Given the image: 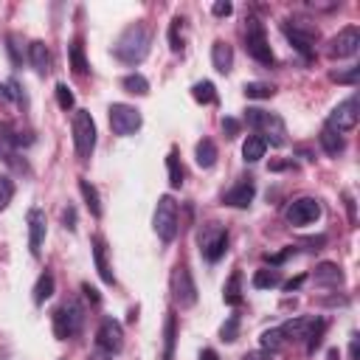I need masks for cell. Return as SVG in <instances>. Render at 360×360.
I'll return each instance as SVG.
<instances>
[{
  "label": "cell",
  "mask_w": 360,
  "mask_h": 360,
  "mask_svg": "<svg viewBox=\"0 0 360 360\" xmlns=\"http://www.w3.org/2000/svg\"><path fill=\"white\" fill-rule=\"evenodd\" d=\"M150 45H152V34L144 23H132L121 31V37L113 45V54L118 62L124 65H141L150 54Z\"/></svg>",
  "instance_id": "6da1fadb"
},
{
  "label": "cell",
  "mask_w": 360,
  "mask_h": 360,
  "mask_svg": "<svg viewBox=\"0 0 360 360\" xmlns=\"http://www.w3.org/2000/svg\"><path fill=\"white\" fill-rule=\"evenodd\" d=\"M245 121L251 129H256L267 144L273 147H285L287 144V127L285 121L276 116V113H267V110H259V107H248L245 110Z\"/></svg>",
  "instance_id": "7a4b0ae2"
},
{
  "label": "cell",
  "mask_w": 360,
  "mask_h": 360,
  "mask_svg": "<svg viewBox=\"0 0 360 360\" xmlns=\"http://www.w3.org/2000/svg\"><path fill=\"white\" fill-rule=\"evenodd\" d=\"M84 327V307L79 304V298H68L54 309V335L60 341L76 338Z\"/></svg>",
  "instance_id": "3957f363"
},
{
  "label": "cell",
  "mask_w": 360,
  "mask_h": 360,
  "mask_svg": "<svg viewBox=\"0 0 360 360\" xmlns=\"http://www.w3.org/2000/svg\"><path fill=\"white\" fill-rule=\"evenodd\" d=\"M282 34L287 37V42L304 60L315 57V42H318V28H315V26H309L307 20H285L282 23Z\"/></svg>",
  "instance_id": "277c9868"
},
{
  "label": "cell",
  "mask_w": 360,
  "mask_h": 360,
  "mask_svg": "<svg viewBox=\"0 0 360 360\" xmlns=\"http://www.w3.org/2000/svg\"><path fill=\"white\" fill-rule=\"evenodd\" d=\"M245 51H248L259 65H276L273 48L267 45L264 26H262V20H256V17H248V20H245Z\"/></svg>",
  "instance_id": "5b68a950"
},
{
  "label": "cell",
  "mask_w": 360,
  "mask_h": 360,
  "mask_svg": "<svg viewBox=\"0 0 360 360\" xmlns=\"http://www.w3.org/2000/svg\"><path fill=\"white\" fill-rule=\"evenodd\" d=\"M73 147L79 161H90V155L96 150V121L87 110L73 113Z\"/></svg>",
  "instance_id": "8992f818"
},
{
  "label": "cell",
  "mask_w": 360,
  "mask_h": 360,
  "mask_svg": "<svg viewBox=\"0 0 360 360\" xmlns=\"http://www.w3.org/2000/svg\"><path fill=\"white\" fill-rule=\"evenodd\" d=\"M152 228L161 237V242H166V245L177 237V228H180V225H177V203H174L172 195H163L158 200L155 217H152Z\"/></svg>",
  "instance_id": "52a82bcc"
},
{
  "label": "cell",
  "mask_w": 360,
  "mask_h": 360,
  "mask_svg": "<svg viewBox=\"0 0 360 360\" xmlns=\"http://www.w3.org/2000/svg\"><path fill=\"white\" fill-rule=\"evenodd\" d=\"M197 242H200V253L206 256V262H219L225 256V251H228V231L217 222H208L200 228Z\"/></svg>",
  "instance_id": "ba28073f"
},
{
  "label": "cell",
  "mask_w": 360,
  "mask_h": 360,
  "mask_svg": "<svg viewBox=\"0 0 360 360\" xmlns=\"http://www.w3.org/2000/svg\"><path fill=\"white\" fill-rule=\"evenodd\" d=\"M172 298L180 309H189L197 304V285H195L192 270L186 264H177L172 273Z\"/></svg>",
  "instance_id": "9c48e42d"
},
{
  "label": "cell",
  "mask_w": 360,
  "mask_h": 360,
  "mask_svg": "<svg viewBox=\"0 0 360 360\" xmlns=\"http://www.w3.org/2000/svg\"><path fill=\"white\" fill-rule=\"evenodd\" d=\"M107 113H110V129L116 135H121V138H127V135H132V132H138L141 124H144L141 110H135L132 105H124V102L110 105Z\"/></svg>",
  "instance_id": "30bf717a"
},
{
  "label": "cell",
  "mask_w": 360,
  "mask_h": 360,
  "mask_svg": "<svg viewBox=\"0 0 360 360\" xmlns=\"http://www.w3.org/2000/svg\"><path fill=\"white\" fill-rule=\"evenodd\" d=\"M357 118H360V102H357V96H349L346 102H341L330 113V118H327L324 127H330V129H335V132L343 135V132H349V129L357 127Z\"/></svg>",
  "instance_id": "8fae6325"
},
{
  "label": "cell",
  "mask_w": 360,
  "mask_h": 360,
  "mask_svg": "<svg viewBox=\"0 0 360 360\" xmlns=\"http://www.w3.org/2000/svg\"><path fill=\"white\" fill-rule=\"evenodd\" d=\"M357 51H360V28H357V26L341 28V31L330 39V48H327V54H330L332 60H349V57H354Z\"/></svg>",
  "instance_id": "7c38bea8"
},
{
  "label": "cell",
  "mask_w": 360,
  "mask_h": 360,
  "mask_svg": "<svg viewBox=\"0 0 360 360\" xmlns=\"http://www.w3.org/2000/svg\"><path fill=\"white\" fill-rule=\"evenodd\" d=\"M285 217L290 225H296V228H301V225H309L321 217V203L315 197H298L293 200L287 208H285Z\"/></svg>",
  "instance_id": "4fadbf2b"
},
{
  "label": "cell",
  "mask_w": 360,
  "mask_h": 360,
  "mask_svg": "<svg viewBox=\"0 0 360 360\" xmlns=\"http://www.w3.org/2000/svg\"><path fill=\"white\" fill-rule=\"evenodd\" d=\"M96 346L107 354H118L124 349V330L116 318H105L99 324V332H96Z\"/></svg>",
  "instance_id": "5bb4252c"
},
{
  "label": "cell",
  "mask_w": 360,
  "mask_h": 360,
  "mask_svg": "<svg viewBox=\"0 0 360 360\" xmlns=\"http://www.w3.org/2000/svg\"><path fill=\"white\" fill-rule=\"evenodd\" d=\"M26 222H28V248L34 256L42 253V242H45V228H48V222H45V211L42 208H31L26 214Z\"/></svg>",
  "instance_id": "9a60e30c"
},
{
  "label": "cell",
  "mask_w": 360,
  "mask_h": 360,
  "mask_svg": "<svg viewBox=\"0 0 360 360\" xmlns=\"http://www.w3.org/2000/svg\"><path fill=\"white\" fill-rule=\"evenodd\" d=\"M253 197H256V186H253V180L251 177H245V180H240V183L234 186V189H228L222 195V206H231V208H248L251 203H253Z\"/></svg>",
  "instance_id": "2e32d148"
},
{
  "label": "cell",
  "mask_w": 360,
  "mask_h": 360,
  "mask_svg": "<svg viewBox=\"0 0 360 360\" xmlns=\"http://www.w3.org/2000/svg\"><path fill=\"white\" fill-rule=\"evenodd\" d=\"M90 245H93V262H96V270H99V276L105 285H116V276H113V267L107 262V242L105 237H90Z\"/></svg>",
  "instance_id": "e0dca14e"
},
{
  "label": "cell",
  "mask_w": 360,
  "mask_h": 360,
  "mask_svg": "<svg viewBox=\"0 0 360 360\" xmlns=\"http://www.w3.org/2000/svg\"><path fill=\"white\" fill-rule=\"evenodd\" d=\"M28 62H31V68L39 76H45V73L51 71V51H48V45H45L42 39H34L28 45Z\"/></svg>",
  "instance_id": "ac0fdd59"
},
{
  "label": "cell",
  "mask_w": 360,
  "mask_h": 360,
  "mask_svg": "<svg viewBox=\"0 0 360 360\" xmlns=\"http://www.w3.org/2000/svg\"><path fill=\"white\" fill-rule=\"evenodd\" d=\"M211 65H214L217 73H231V68H234V51H231L228 42L217 39L211 45Z\"/></svg>",
  "instance_id": "d6986e66"
},
{
  "label": "cell",
  "mask_w": 360,
  "mask_h": 360,
  "mask_svg": "<svg viewBox=\"0 0 360 360\" xmlns=\"http://www.w3.org/2000/svg\"><path fill=\"white\" fill-rule=\"evenodd\" d=\"M312 279H315V285H321V287H341L343 285V273H341V267L335 262H321L318 267H315Z\"/></svg>",
  "instance_id": "ffe728a7"
},
{
  "label": "cell",
  "mask_w": 360,
  "mask_h": 360,
  "mask_svg": "<svg viewBox=\"0 0 360 360\" xmlns=\"http://www.w3.org/2000/svg\"><path fill=\"white\" fill-rule=\"evenodd\" d=\"M312 324H315V318H290V321H285L279 330H282L285 341H307Z\"/></svg>",
  "instance_id": "44dd1931"
},
{
  "label": "cell",
  "mask_w": 360,
  "mask_h": 360,
  "mask_svg": "<svg viewBox=\"0 0 360 360\" xmlns=\"http://www.w3.org/2000/svg\"><path fill=\"white\" fill-rule=\"evenodd\" d=\"M79 192H82V197H84L87 211L99 219V217H102V197H99V189H96L93 183H90L87 177H79Z\"/></svg>",
  "instance_id": "7402d4cb"
},
{
  "label": "cell",
  "mask_w": 360,
  "mask_h": 360,
  "mask_svg": "<svg viewBox=\"0 0 360 360\" xmlns=\"http://www.w3.org/2000/svg\"><path fill=\"white\" fill-rule=\"evenodd\" d=\"M264 152H267V141L262 138V135H259V132L248 135L245 144H242V158H245L248 163H256V161L264 158Z\"/></svg>",
  "instance_id": "603a6c76"
},
{
  "label": "cell",
  "mask_w": 360,
  "mask_h": 360,
  "mask_svg": "<svg viewBox=\"0 0 360 360\" xmlns=\"http://www.w3.org/2000/svg\"><path fill=\"white\" fill-rule=\"evenodd\" d=\"M195 161H197L200 169H211V166L217 163V144H214L211 138L197 141V147H195Z\"/></svg>",
  "instance_id": "cb8c5ba5"
},
{
  "label": "cell",
  "mask_w": 360,
  "mask_h": 360,
  "mask_svg": "<svg viewBox=\"0 0 360 360\" xmlns=\"http://www.w3.org/2000/svg\"><path fill=\"white\" fill-rule=\"evenodd\" d=\"M174 343H177V318L174 312H169L163 324V360H174Z\"/></svg>",
  "instance_id": "d4e9b609"
},
{
  "label": "cell",
  "mask_w": 360,
  "mask_h": 360,
  "mask_svg": "<svg viewBox=\"0 0 360 360\" xmlns=\"http://www.w3.org/2000/svg\"><path fill=\"white\" fill-rule=\"evenodd\" d=\"M222 301L231 304V307L242 304V273H240V270H234L231 279L225 282V287H222Z\"/></svg>",
  "instance_id": "484cf974"
},
{
  "label": "cell",
  "mask_w": 360,
  "mask_h": 360,
  "mask_svg": "<svg viewBox=\"0 0 360 360\" xmlns=\"http://www.w3.org/2000/svg\"><path fill=\"white\" fill-rule=\"evenodd\" d=\"M54 287H57V282H54L51 270L39 273V279H37V285H34V304H45V301H48V298L54 296Z\"/></svg>",
  "instance_id": "4316f807"
},
{
  "label": "cell",
  "mask_w": 360,
  "mask_h": 360,
  "mask_svg": "<svg viewBox=\"0 0 360 360\" xmlns=\"http://www.w3.org/2000/svg\"><path fill=\"white\" fill-rule=\"evenodd\" d=\"M279 285H282V270H276V267H262L253 273L256 290H270V287H279Z\"/></svg>",
  "instance_id": "83f0119b"
},
{
  "label": "cell",
  "mask_w": 360,
  "mask_h": 360,
  "mask_svg": "<svg viewBox=\"0 0 360 360\" xmlns=\"http://www.w3.org/2000/svg\"><path fill=\"white\" fill-rule=\"evenodd\" d=\"M68 57H71V68H73V73L84 76V73L90 71V62L84 60V45H82V39H79V37L68 45Z\"/></svg>",
  "instance_id": "f1b7e54d"
},
{
  "label": "cell",
  "mask_w": 360,
  "mask_h": 360,
  "mask_svg": "<svg viewBox=\"0 0 360 360\" xmlns=\"http://www.w3.org/2000/svg\"><path fill=\"white\" fill-rule=\"evenodd\" d=\"M321 147H324V152L327 155H341L343 150H346V141H343V135L341 132H335V129H330V127H324L321 129Z\"/></svg>",
  "instance_id": "f546056e"
},
{
  "label": "cell",
  "mask_w": 360,
  "mask_h": 360,
  "mask_svg": "<svg viewBox=\"0 0 360 360\" xmlns=\"http://www.w3.org/2000/svg\"><path fill=\"white\" fill-rule=\"evenodd\" d=\"M186 20L183 17H174L172 20V26H169V48L174 51V54H180L183 51V45H186Z\"/></svg>",
  "instance_id": "4dcf8cb0"
},
{
  "label": "cell",
  "mask_w": 360,
  "mask_h": 360,
  "mask_svg": "<svg viewBox=\"0 0 360 360\" xmlns=\"http://www.w3.org/2000/svg\"><path fill=\"white\" fill-rule=\"evenodd\" d=\"M121 87L127 90V93H132V96H147L150 93V82L141 73H127L121 79Z\"/></svg>",
  "instance_id": "1f68e13d"
},
{
  "label": "cell",
  "mask_w": 360,
  "mask_h": 360,
  "mask_svg": "<svg viewBox=\"0 0 360 360\" xmlns=\"http://www.w3.org/2000/svg\"><path fill=\"white\" fill-rule=\"evenodd\" d=\"M259 343H262V352H267V354H276L287 341H285V335H282V330L276 327V330H264L262 332V338H259Z\"/></svg>",
  "instance_id": "d6a6232c"
},
{
  "label": "cell",
  "mask_w": 360,
  "mask_h": 360,
  "mask_svg": "<svg viewBox=\"0 0 360 360\" xmlns=\"http://www.w3.org/2000/svg\"><path fill=\"white\" fill-rule=\"evenodd\" d=\"M166 169H169V183H172V189L183 186V166H180L177 150H172V152L166 155Z\"/></svg>",
  "instance_id": "836d02e7"
},
{
  "label": "cell",
  "mask_w": 360,
  "mask_h": 360,
  "mask_svg": "<svg viewBox=\"0 0 360 360\" xmlns=\"http://www.w3.org/2000/svg\"><path fill=\"white\" fill-rule=\"evenodd\" d=\"M192 96H195V102H200V105H214V102H217V90H214V84H211L208 79H203V82H197V84L192 87Z\"/></svg>",
  "instance_id": "e575fe53"
},
{
  "label": "cell",
  "mask_w": 360,
  "mask_h": 360,
  "mask_svg": "<svg viewBox=\"0 0 360 360\" xmlns=\"http://www.w3.org/2000/svg\"><path fill=\"white\" fill-rule=\"evenodd\" d=\"M273 93H276V87L267 84V82H248L245 84V96L248 99H270Z\"/></svg>",
  "instance_id": "d590c367"
},
{
  "label": "cell",
  "mask_w": 360,
  "mask_h": 360,
  "mask_svg": "<svg viewBox=\"0 0 360 360\" xmlns=\"http://www.w3.org/2000/svg\"><path fill=\"white\" fill-rule=\"evenodd\" d=\"M324 332H327V321H324V318H315V324H312V330H309V335H307V352H315V349L321 346Z\"/></svg>",
  "instance_id": "8d00e7d4"
},
{
  "label": "cell",
  "mask_w": 360,
  "mask_h": 360,
  "mask_svg": "<svg viewBox=\"0 0 360 360\" xmlns=\"http://www.w3.org/2000/svg\"><path fill=\"white\" fill-rule=\"evenodd\" d=\"M237 338H240V315H228V321H225L222 330H219V341L234 343Z\"/></svg>",
  "instance_id": "74e56055"
},
{
  "label": "cell",
  "mask_w": 360,
  "mask_h": 360,
  "mask_svg": "<svg viewBox=\"0 0 360 360\" xmlns=\"http://www.w3.org/2000/svg\"><path fill=\"white\" fill-rule=\"evenodd\" d=\"M6 48H9V57H12V65L17 68V65H23V39L17 37V34H9L6 37Z\"/></svg>",
  "instance_id": "f35d334b"
},
{
  "label": "cell",
  "mask_w": 360,
  "mask_h": 360,
  "mask_svg": "<svg viewBox=\"0 0 360 360\" xmlns=\"http://www.w3.org/2000/svg\"><path fill=\"white\" fill-rule=\"evenodd\" d=\"M15 197V183L9 174H0V211H3Z\"/></svg>",
  "instance_id": "ab89813d"
},
{
  "label": "cell",
  "mask_w": 360,
  "mask_h": 360,
  "mask_svg": "<svg viewBox=\"0 0 360 360\" xmlns=\"http://www.w3.org/2000/svg\"><path fill=\"white\" fill-rule=\"evenodd\" d=\"M57 105H60L62 110H73V105H76V99H73V93H71V87H68L65 82L57 84Z\"/></svg>",
  "instance_id": "60d3db41"
},
{
  "label": "cell",
  "mask_w": 360,
  "mask_h": 360,
  "mask_svg": "<svg viewBox=\"0 0 360 360\" xmlns=\"http://www.w3.org/2000/svg\"><path fill=\"white\" fill-rule=\"evenodd\" d=\"M357 76H360V68H357V65H352V68H346V71H335V73H332V79H335L338 84H357Z\"/></svg>",
  "instance_id": "b9f144b4"
},
{
  "label": "cell",
  "mask_w": 360,
  "mask_h": 360,
  "mask_svg": "<svg viewBox=\"0 0 360 360\" xmlns=\"http://www.w3.org/2000/svg\"><path fill=\"white\" fill-rule=\"evenodd\" d=\"M6 87H9V96H12L17 105H23V107L28 105V99H26V93H23V87H20V82H17V79H12Z\"/></svg>",
  "instance_id": "7bdbcfd3"
},
{
  "label": "cell",
  "mask_w": 360,
  "mask_h": 360,
  "mask_svg": "<svg viewBox=\"0 0 360 360\" xmlns=\"http://www.w3.org/2000/svg\"><path fill=\"white\" fill-rule=\"evenodd\" d=\"M222 132H225V138H237V135H240V121L237 118H222Z\"/></svg>",
  "instance_id": "ee69618b"
},
{
  "label": "cell",
  "mask_w": 360,
  "mask_h": 360,
  "mask_svg": "<svg viewBox=\"0 0 360 360\" xmlns=\"http://www.w3.org/2000/svg\"><path fill=\"white\" fill-rule=\"evenodd\" d=\"M231 12H234V6L228 3V0H217V3L211 6V15H214V17H228Z\"/></svg>",
  "instance_id": "f6af8a7d"
},
{
  "label": "cell",
  "mask_w": 360,
  "mask_h": 360,
  "mask_svg": "<svg viewBox=\"0 0 360 360\" xmlns=\"http://www.w3.org/2000/svg\"><path fill=\"white\" fill-rule=\"evenodd\" d=\"M301 245H304L307 251H321V248L327 245V237H324V234H318V237H307V240H301Z\"/></svg>",
  "instance_id": "bcb514c9"
},
{
  "label": "cell",
  "mask_w": 360,
  "mask_h": 360,
  "mask_svg": "<svg viewBox=\"0 0 360 360\" xmlns=\"http://www.w3.org/2000/svg\"><path fill=\"white\" fill-rule=\"evenodd\" d=\"M290 256H296V248L290 245V248H285L282 253H276V256H267V262H270V267H279L282 262H287Z\"/></svg>",
  "instance_id": "7dc6e473"
},
{
  "label": "cell",
  "mask_w": 360,
  "mask_h": 360,
  "mask_svg": "<svg viewBox=\"0 0 360 360\" xmlns=\"http://www.w3.org/2000/svg\"><path fill=\"white\" fill-rule=\"evenodd\" d=\"M62 222H65L68 231H76V208H73V206H68V208L62 211Z\"/></svg>",
  "instance_id": "c3c4849f"
},
{
  "label": "cell",
  "mask_w": 360,
  "mask_h": 360,
  "mask_svg": "<svg viewBox=\"0 0 360 360\" xmlns=\"http://www.w3.org/2000/svg\"><path fill=\"white\" fill-rule=\"evenodd\" d=\"M343 203H346V211H349V222L354 225L357 222V217H354V197L349 192H343Z\"/></svg>",
  "instance_id": "681fc988"
},
{
  "label": "cell",
  "mask_w": 360,
  "mask_h": 360,
  "mask_svg": "<svg viewBox=\"0 0 360 360\" xmlns=\"http://www.w3.org/2000/svg\"><path fill=\"white\" fill-rule=\"evenodd\" d=\"M357 357H360V338L352 335V341H349V360H357Z\"/></svg>",
  "instance_id": "f907efd6"
},
{
  "label": "cell",
  "mask_w": 360,
  "mask_h": 360,
  "mask_svg": "<svg viewBox=\"0 0 360 360\" xmlns=\"http://www.w3.org/2000/svg\"><path fill=\"white\" fill-rule=\"evenodd\" d=\"M82 293L90 298V304H99L102 298H99V290L96 287H90V285H82Z\"/></svg>",
  "instance_id": "816d5d0a"
},
{
  "label": "cell",
  "mask_w": 360,
  "mask_h": 360,
  "mask_svg": "<svg viewBox=\"0 0 360 360\" xmlns=\"http://www.w3.org/2000/svg\"><path fill=\"white\" fill-rule=\"evenodd\" d=\"M304 282H307V276H296V279L285 282V290H287V293H293V290H298V287H301Z\"/></svg>",
  "instance_id": "f5cc1de1"
},
{
  "label": "cell",
  "mask_w": 360,
  "mask_h": 360,
  "mask_svg": "<svg viewBox=\"0 0 360 360\" xmlns=\"http://www.w3.org/2000/svg\"><path fill=\"white\" fill-rule=\"evenodd\" d=\"M242 360H273V354H267V352H248Z\"/></svg>",
  "instance_id": "db71d44e"
},
{
  "label": "cell",
  "mask_w": 360,
  "mask_h": 360,
  "mask_svg": "<svg viewBox=\"0 0 360 360\" xmlns=\"http://www.w3.org/2000/svg\"><path fill=\"white\" fill-rule=\"evenodd\" d=\"M200 360H219V357H217L214 349H203V352H200Z\"/></svg>",
  "instance_id": "11a10c76"
},
{
  "label": "cell",
  "mask_w": 360,
  "mask_h": 360,
  "mask_svg": "<svg viewBox=\"0 0 360 360\" xmlns=\"http://www.w3.org/2000/svg\"><path fill=\"white\" fill-rule=\"evenodd\" d=\"M327 360H341V352H338V349H330V352H327Z\"/></svg>",
  "instance_id": "9f6ffc18"
},
{
  "label": "cell",
  "mask_w": 360,
  "mask_h": 360,
  "mask_svg": "<svg viewBox=\"0 0 360 360\" xmlns=\"http://www.w3.org/2000/svg\"><path fill=\"white\" fill-rule=\"evenodd\" d=\"M93 360H107V357H105V354H96V357H93Z\"/></svg>",
  "instance_id": "6f0895ef"
}]
</instances>
